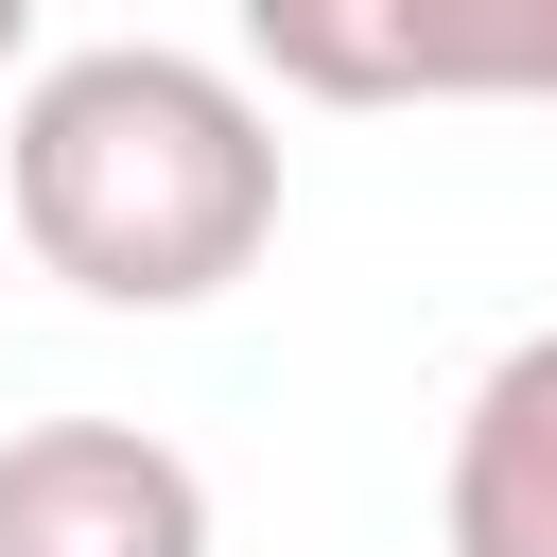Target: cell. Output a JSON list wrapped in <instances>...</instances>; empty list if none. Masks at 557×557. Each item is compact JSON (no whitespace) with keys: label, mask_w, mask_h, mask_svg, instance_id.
I'll use <instances>...</instances> for the list:
<instances>
[{"label":"cell","mask_w":557,"mask_h":557,"mask_svg":"<svg viewBox=\"0 0 557 557\" xmlns=\"http://www.w3.org/2000/svg\"><path fill=\"white\" fill-rule=\"evenodd\" d=\"M17 52H35V0H0V70H17Z\"/></svg>","instance_id":"cell-5"},{"label":"cell","mask_w":557,"mask_h":557,"mask_svg":"<svg viewBox=\"0 0 557 557\" xmlns=\"http://www.w3.org/2000/svg\"><path fill=\"white\" fill-rule=\"evenodd\" d=\"M0 557H209V470L139 418L0 435Z\"/></svg>","instance_id":"cell-3"},{"label":"cell","mask_w":557,"mask_h":557,"mask_svg":"<svg viewBox=\"0 0 557 557\" xmlns=\"http://www.w3.org/2000/svg\"><path fill=\"white\" fill-rule=\"evenodd\" d=\"M0 209H17L35 278L104 296V313H191V296H226L278 244V122H261L244 70L157 52V35L52 52L17 87Z\"/></svg>","instance_id":"cell-1"},{"label":"cell","mask_w":557,"mask_h":557,"mask_svg":"<svg viewBox=\"0 0 557 557\" xmlns=\"http://www.w3.org/2000/svg\"><path fill=\"white\" fill-rule=\"evenodd\" d=\"M435 540H453V557H557V331L487 348V383L453 400Z\"/></svg>","instance_id":"cell-4"},{"label":"cell","mask_w":557,"mask_h":557,"mask_svg":"<svg viewBox=\"0 0 557 557\" xmlns=\"http://www.w3.org/2000/svg\"><path fill=\"white\" fill-rule=\"evenodd\" d=\"M296 104H557V0H244Z\"/></svg>","instance_id":"cell-2"}]
</instances>
